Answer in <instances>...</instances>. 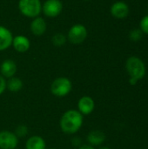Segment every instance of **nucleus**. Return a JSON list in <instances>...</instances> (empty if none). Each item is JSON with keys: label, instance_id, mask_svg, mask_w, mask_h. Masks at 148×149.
I'll list each match as a JSON object with an SVG mask.
<instances>
[{"label": "nucleus", "instance_id": "1", "mask_svg": "<svg viewBox=\"0 0 148 149\" xmlns=\"http://www.w3.org/2000/svg\"><path fill=\"white\" fill-rule=\"evenodd\" d=\"M83 115L78 110H68L60 119V129L66 134H74L80 130L83 125Z\"/></svg>", "mask_w": 148, "mask_h": 149}, {"label": "nucleus", "instance_id": "2", "mask_svg": "<svg viewBox=\"0 0 148 149\" xmlns=\"http://www.w3.org/2000/svg\"><path fill=\"white\" fill-rule=\"evenodd\" d=\"M126 68L130 78L136 80L142 79L146 75V65L144 62L137 57H130L126 60Z\"/></svg>", "mask_w": 148, "mask_h": 149}, {"label": "nucleus", "instance_id": "3", "mask_svg": "<svg viewBox=\"0 0 148 149\" xmlns=\"http://www.w3.org/2000/svg\"><path fill=\"white\" fill-rule=\"evenodd\" d=\"M18 9L24 16L35 18L42 11V3L40 0H19Z\"/></svg>", "mask_w": 148, "mask_h": 149}, {"label": "nucleus", "instance_id": "4", "mask_svg": "<svg viewBox=\"0 0 148 149\" xmlns=\"http://www.w3.org/2000/svg\"><path fill=\"white\" fill-rule=\"evenodd\" d=\"M72 89V81L66 77H58L51 85V93L56 97H65L71 93Z\"/></svg>", "mask_w": 148, "mask_h": 149}, {"label": "nucleus", "instance_id": "5", "mask_svg": "<svg viewBox=\"0 0 148 149\" xmlns=\"http://www.w3.org/2000/svg\"><path fill=\"white\" fill-rule=\"evenodd\" d=\"M87 34L88 32L85 25L81 24H76L70 28L66 38L72 44L79 45L85 40Z\"/></svg>", "mask_w": 148, "mask_h": 149}, {"label": "nucleus", "instance_id": "6", "mask_svg": "<svg viewBox=\"0 0 148 149\" xmlns=\"http://www.w3.org/2000/svg\"><path fill=\"white\" fill-rule=\"evenodd\" d=\"M63 10V3L60 0H46L42 5L44 14L48 17H58Z\"/></svg>", "mask_w": 148, "mask_h": 149}, {"label": "nucleus", "instance_id": "7", "mask_svg": "<svg viewBox=\"0 0 148 149\" xmlns=\"http://www.w3.org/2000/svg\"><path fill=\"white\" fill-rule=\"evenodd\" d=\"M18 144V138L10 131L0 132V149H15Z\"/></svg>", "mask_w": 148, "mask_h": 149}, {"label": "nucleus", "instance_id": "8", "mask_svg": "<svg viewBox=\"0 0 148 149\" xmlns=\"http://www.w3.org/2000/svg\"><path fill=\"white\" fill-rule=\"evenodd\" d=\"M79 112L84 116L92 113L95 108V103L90 96H83L78 101Z\"/></svg>", "mask_w": 148, "mask_h": 149}, {"label": "nucleus", "instance_id": "9", "mask_svg": "<svg viewBox=\"0 0 148 149\" xmlns=\"http://www.w3.org/2000/svg\"><path fill=\"white\" fill-rule=\"evenodd\" d=\"M111 14L119 19L125 18L129 14V7L128 5L121 1L114 3L111 7Z\"/></svg>", "mask_w": 148, "mask_h": 149}, {"label": "nucleus", "instance_id": "10", "mask_svg": "<svg viewBox=\"0 0 148 149\" xmlns=\"http://www.w3.org/2000/svg\"><path fill=\"white\" fill-rule=\"evenodd\" d=\"M0 72L2 76L5 79H10L14 77L17 72V65L12 59H5L0 65Z\"/></svg>", "mask_w": 148, "mask_h": 149}, {"label": "nucleus", "instance_id": "11", "mask_svg": "<svg viewBox=\"0 0 148 149\" xmlns=\"http://www.w3.org/2000/svg\"><path fill=\"white\" fill-rule=\"evenodd\" d=\"M13 36L10 30L0 25V52L5 51L12 45Z\"/></svg>", "mask_w": 148, "mask_h": 149}, {"label": "nucleus", "instance_id": "12", "mask_svg": "<svg viewBox=\"0 0 148 149\" xmlns=\"http://www.w3.org/2000/svg\"><path fill=\"white\" fill-rule=\"evenodd\" d=\"M14 49L18 52H25L30 49L31 43L28 38L23 35H17L15 38H13L12 45Z\"/></svg>", "mask_w": 148, "mask_h": 149}, {"label": "nucleus", "instance_id": "13", "mask_svg": "<svg viewBox=\"0 0 148 149\" xmlns=\"http://www.w3.org/2000/svg\"><path fill=\"white\" fill-rule=\"evenodd\" d=\"M46 28H47V25H46L44 19L40 17H37L33 18L31 24V31L32 34L37 37H40L44 35L46 31Z\"/></svg>", "mask_w": 148, "mask_h": 149}, {"label": "nucleus", "instance_id": "14", "mask_svg": "<svg viewBox=\"0 0 148 149\" xmlns=\"http://www.w3.org/2000/svg\"><path fill=\"white\" fill-rule=\"evenodd\" d=\"M45 148L46 144L44 140L38 135H33L30 137L25 143L26 149H45Z\"/></svg>", "mask_w": 148, "mask_h": 149}, {"label": "nucleus", "instance_id": "15", "mask_svg": "<svg viewBox=\"0 0 148 149\" xmlns=\"http://www.w3.org/2000/svg\"><path fill=\"white\" fill-rule=\"evenodd\" d=\"M106 140V134L100 130H93L87 135V141L91 146H99Z\"/></svg>", "mask_w": 148, "mask_h": 149}, {"label": "nucleus", "instance_id": "16", "mask_svg": "<svg viewBox=\"0 0 148 149\" xmlns=\"http://www.w3.org/2000/svg\"><path fill=\"white\" fill-rule=\"evenodd\" d=\"M23 87V81L17 77L10 78L6 83V88H8L10 92L17 93L20 91Z\"/></svg>", "mask_w": 148, "mask_h": 149}, {"label": "nucleus", "instance_id": "17", "mask_svg": "<svg viewBox=\"0 0 148 149\" xmlns=\"http://www.w3.org/2000/svg\"><path fill=\"white\" fill-rule=\"evenodd\" d=\"M66 40H67V38L63 33H56L51 38L52 44L55 46H62L63 45L65 44Z\"/></svg>", "mask_w": 148, "mask_h": 149}, {"label": "nucleus", "instance_id": "18", "mask_svg": "<svg viewBox=\"0 0 148 149\" xmlns=\"http://www.w3.org/2000/svg\"><path fill=\"white\" fill-rule=\"evenodd\" d=\"M142 36H143V32L141 31V30H139V29L133 30V31L129 33V38H130V39L133 40V41H134V42L140 41V40L142 38Z\"/></svg>", "mask_w": 148, "mask_h": 149}, {"label": "nucleus", "instance_id": "19", "mask_svg": "<svg viewBox=\"0 0 148 149\" xmlns=\"http://www.w3.org/2000/svg\"><path fill=\"white\" fill-rule=\"evenodd\" d=\"M17 137H24L27 135L28 134V127L24 125H19L17 128H16V131L14 133Z\"/></svg>", "mask_w": 148, "mask_h": 149}, {"label": "nucleus", "instance_id": "20", "mask_svg": "<svg viewBox=\"0 0 148 149\" xmlns=\"http://www.w3.org/2000/svg\"><path fill=\"white\" fill-rule=\"evenodd\" d=\"M140 30L143 33L148 34V15L145 16L140 23Z\"/></svg>", "mask_w": 148, "mask_h": 149}, {"label": "nucleus", "instance_id": "21", "mask_svg": "<svg viewBox=\"0 0 148 149\" xmlns=\"http://www.w3.org/2000/svg\"><path fill=\"white\" fill-rule=\"evenodd\" d=\"M6 83L7 81L5 80V79L0 75V95H2L3 93V92L6 89Z\"/></svg>", "mask_w": 148, "mask_h": 149}, {"label": "nucleus", "instance_id": "22", "mask_svg": "<svg viewBox=\"0 0 148 149\" xmlns=\"http://www.w3.org/2000/svg\"><path fill=\"white\" fill-rule=\"evenodd\" d=\"M72 144L74 146H79L81 144V140L78 137H75L73 140H72Z\"/></svg>", "mask_w": 148, "mask_h": 149}, {"label": "nucleus", "instance_id": "23", "mask_svg": "<svg viewBox=\"0 0 148 149\" xmlns=\"http://www.w3.org/2000/svg\"><path fill=\"white\" fill-rule=\"evenodd\" d=\"M79 149H95L92 146H91V145H84V146H82V147H80Z\"/></svg>", "mask_w": 148, "mask_h": 149}, {"label": "nucleus", "instance_id": "24", "mask_svg": "<svg viewBox=\"0 0 148 149\" xmlns=\"http://www.w3.org/2000/svg\"><path fill=\"white\" fill-rule=\"evenodd\" d=\"M129 82H130V84H131V85L134 86V85H136V84H137L138 80H136V79H132V78H130V80H129Z\"/></svg>", "mask_w": 148, "mask_h": 149}, {"label": "nucleus", "instance_id": "25", "mask_svg": "<svg viewBox=\"0 0 148 149\" xmlns=\"http://www.w3.org/2000/svg\"><path fill=\"white\" fill-rule=\"evenodd\" d=\"M100 149H110L109 148H106V147H104V148H101Z\"/></svg>", "mask_w": 148, "mask_h": 149}, {"label": "nucleus", "instance_id": "26", "mask_svg": "<svg viewBox=\"0 0 148 149\" xmlns=\"http://www.w3.org/2000/svg\"><path fill=\"white\" fill-rule=\"evenodd\" d=\"M85 1H89V0H85Z\"/></svg>", "mask_w": 148, "mask_h": 149}, {"label": "nucleus", "instance_id": "27", "mask_svg": "<svg viewBox=\"0 0 148 149\" xmlns=\"http://www.w3.org/2000/svg\"><path fill=\"white\" fill-rule=\"evenodd\" d=\"M51 149H55V148H51Z\"/></svg>", "mask_w": 148, "mask_h": 149}]
</instances>
